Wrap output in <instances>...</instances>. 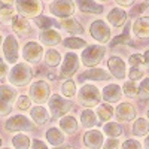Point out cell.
I'll list each match as a JSON object with an SVG mask.
<instances>
[{
  "mask_svg": "<svg viewBox=\"0 0 149 149\" xmlns=\"http://www.w3.org/2000/svg\"><path fill=\"white\" fill-rule=\"evenodd\" d=\"M33 78V70L27 63H18L9 72V82L15 86H26Z\"/></svg>",
  "mask_w": 149,
  "mask_h": 149,
  "instance_id": "6da1fadb",
  "label": "cell"
},
{
  "mask_svg": "<svg viewBox=\"0 0 149 149\" xmlns=\"http://www.w3.org/2000/svg\"><path fill=\"white\" fill-rule=\"evenodd\" d=\"M18 15L24 18H36L42 14V2L40 0H17L15 3Z\"/></svg>",
  "mask_w": 149,
  "mask_h": 149,
  "instance_id": "7a4b0ae2",
  "label": "cell"
},
{
  "mask_svg": "<svg viewBox=\"0 0 149 149\" xmlns=\"http://www.w3.org/2000/svg\"><path fill=\"white\" fill-rule=\"evenodd\" d=\"M106 54V48L102 45H88L82 52V64L86 67H94L103 60Z\"/></svg>",
  "mask_w": 149,
  "mask_h": 149,
  "instance_id": "3957f363",
  "label": "cell"
},
{
  "mask_svg": "<svg viewBox=\"0 0 149 149\" xmlns=\"http://www.w3.org/2000/svg\"><path fill=\"white\" fill-rule=\"evenodd\" d=\"M48 104H49V112H51V118L52 119L63 118L67 112L72 109V102L66 100V98H63L58 94H54L51 98H49Z\"/></svg>",
  "mask_w": 149,
  "mask_h": 149,
  "instance_id": "277c9868",
  "label": "cell"
},
{
  "mask_svg": "<svg viewBox=\"0 0 149 149\" xmlns=\"http://www.w3.org/2000/svg\"><path fill=\"white\" fill-rule=\"evenodd\" d=\"M79 102L85 106V107H94L100 103V91H98L94 85H84L78 93Z\"/></svg>",
  "mask_w": 149,
  "mask_h": 149,
  "instance_id": "5b68a950",
  "label": "cell"
},
{
  "mask_svg": "<svg viewBox=\"0 0 149 149\" xmlns=\"http://www.w3.org/2000/svg\"><path fill=\"white\" fill-rule=\"evenodd\" d=\"M5 130L6 131H33L34 125L24 115H15V116H10L6 121Z\"/></svg>",
  "mask_w": 149,
  "mask_h": 149,
  "instance_id": "8992f818",
  "label": "cell"
},
{
  "mask_svg": "<svg viewBox=\"0 0 149 149\" xmlns=\"http://www.w3.org/2000/svg\"><path fill=\"white\" fill-rule=\"evenodd\" d=\"M49 10L51 14L58 17V18H69L73 10H74V3L73 0H54V2L49 5Z\"/></svg>",
  "mask_w": 149,
  "mask_h": 149,
  "instance_id": "52a82bcc",
  "label": "cell"
},
{
  "mask_svg": "<svg viewBox=\"0 0 149 149\" xmlns=\"http://www.w3.org/2000/svg\"><path fill=\"white\" fill-rule=\"evenodd\" d=\"M30 97L37 104H42L49 100V85L45 81H36L30 85Z\"/></svg>",
  "mask_w": 149,
  "mask_h": 149,
  "instance_id": "ba28073f",
  "label": "cell"
},
{
  "mask_svg": "<svg viewBox=\"0 0 149 149\" xmlns=\"http://www.w3.org/2000/svg\"><path fill=\"white\" fill-rule=\"evenodd\" d=\"M90 33H91V36L94 37V39L97 42H100V43H107L110 40V29L102 19H97L91 24Z\"/></svg>",
  "mask_w": 149,
  "mask_h": 149,
  "instance_id": "9c48e42d",
  "label": "cell"
},
{
  "mask_svg": "<svg viewBox=\"0 0 149 149\" xmlns=\"http://www.w3.org/2000/svg\"><path fill=\"white\" fill-rule=\"evenodd\" d=\"M79 69V58L74 52H69L64 55V63H63V67H61V78H66V79H70L74 73L78 72Z\"/></svg>",
  "mask_w": 149,
  "mask_h": 149,
  "instance_id": "30bf717a",
  "label": "cell"
},
{
  "mask_svg": "<svg viewBox=\"0 0 149 149\" xmlns=\"http://www.w3.org/2000/svg\"><path fill=\"white\" fill-rule=\"evenodd\" d=\"M3 54L8 63L15 64L18 61V40L15 36H8L3 43Z\"/></svg>",
  "mask_w": 149,
  "mask_h": 149,
  "instance_id": "8fae6325",
  "label": "cell"
},
{
  "mask_svg": "<svg viewBox=\"0 0 149 149\" xmlns=\"http://www.w3.org/2000/svg\"><path fill=\"white\" fill-rule=\"evenodd\" d=\"M43 55V49L39 43L36 42H29L24 45V49H22V58L29 61V63H37Z\"/></svg>",
  "mask_w": 149,
  "mask_h": 149,
  "instance_id": "7c38bea8",
  "label": "cell"
},
{
  "mask_svg": "<svg viewBox=\"0 0 149 149\" xmlns=\"http://www.w3.org/2000/svg\"><path fill=\"white\" fill-rule=\"evenodd\" d=\"M112 78V73H107L104 69H95L91 67L90 70H86L84 73H81L78 76V82L82 84L86 79H93V81H109Z\"/></svg>",
  "mask_w": 149,
  "mask_h": 149,
  "instance_id": "4fadbf2b",
  "label": "cell"
},
{
  "mask_svg": "<svg viewBox=\"0 0 149 149\" xmlns=\"http://www.w3.org/2000/svg\"><path fill=\"white\" fill-rule=\"evenodd\" d=\"M84 143L86 145L88 149H100L104 142H103V133H100L98 130H90L86 131L84 136Z\"/></svg>",
  "mask_w": 149,
  "mask_h": 149,
  "instance_id": "5bb4252c",
  "label": "cell"
},
{
  "mask_svg": "<svg viewBox=\"0 0 149 149\" xmlns=\"http://www.w3.org/2000/svg\"><path fill=\"white\" fill-rule=\"evenodd\" d=\"M107 67L112 73V76H115L116 79H124L125 76V63L119 57H110L107 61Z\"/></svg>",
  "mask_w": 149,
  "mask_h": 149,
  "instance_id": "9a60e30c",
  "label": "cell"
},
{
  "mask_svg": "<svg viewBox=\"0 0 149 149\" xmlns=\"http://www.w3.org/2000/svg\"><path fill=\"white\" fill-rule=\"evenodd\" d=\"M121 95H122V90H121V86L116 85V84L104 86L103 91H102L103 100L107 102V103H118L121 100Z\"/></svg>",
  "mask_w": 149,
  "mask_h": 149,
  "instance_id": "2e32d148",
  "label": "cell"
},
{
  "mask_svg": "<svg viewBox=\"0 0 149 149\" xmlns=\"http://www.w3.org/2000/svg\"><path fill=\"white\" fill-rule=\"evenodd\" d=\"M127 12L124 9H119V8H115L112 9L109 14H107V21L112 24L113 27H122L127 24Z\"/></svg>",
  "mask_w": 149,
  "mask_h": 149,
  "instance_id": "e0dca14e",
  "label": "cell"
},
{
  "mask_svg": "<svg viewBox=\"0 0 149 149\" xmlns=\"http://www.w3.org/2000/svg\"><path fill=\"white\" fill-rule=\"evenodd\" d=\"M76 6L79 8V10L85 12V14H93V15H98L103 12V6L95 3L94 0H74Z\"/></svg>",
  "mask_w": 149,
  "mask_h": 149,
  "instance_id": "ac0fdd59",
  "label": "cell"
},
{
  "mask_svg": "<svg viewBox=\"0 0 149 149\" xmlns=\"http://www.w3.org/2000/svg\"><path fill=\"white\" fill-rule=\"evenodd\" d=\"M115 115L119 121H133L136 118V109L130 103H121L116 107Z\"/></svg>",
  "mask_w": 149,
  "mask_h": 149,
  "instance_id": "d6986e66",
  "label": "cell"
},
{
  "mask_svg": "<svg viewBox=\"0 0 149 149\" xmlns=\"http://www.w3.org/2000/svg\"><path fill=\"white\" fill-rule=\"evenodd\" d=\"M133 33L134 36L142 37V39L148 37L149 36V18L143 17V18L136 19V22L133 24Z\"/></svg>",
  "mask_w": 149,
  "mask_h": 149,
  "instance_id": "ffe728a7",
  "label": "cell"
},
{
  "mask_svg": "<svg viewBox=\"0 0 149 149\" xmlns=\"http://www.w3.org/2000/svg\"><path fill=\"white\" fill-rule=\"evenodd\" d=\"M12 29L18 36H24L30 31V24L27 21V18H24L21 15H17L12 18Z\"/></svg>",
  "mask_w": 149,
  "mask_h": 149,
  "instance_id": "44dd1931",
  "label": "cell"
},
{
  "mask_svg": "<svg viewBox=\"0 0 149 149\" xmlns=\"http://www.w3.org/2000/svg\"><path fill=\"white\" fill-rule=\"evenodd\" d=\"M40 42L46 46H55L61 42V36L58 31L49 29V30H45L40 33Z\"/></svg>",
  "mask_w": 149,
  "mask_h": 149,
  "instance_id": "7402d4cb",
  "label": "cell"
},
{
  "mask_svg": "<svg viewBox=\"0 0 149 149\" xmlns=\"http://www.w3.org/2000/svg\"><path fill=\"white\" fill-rule=\"evenodd\" d=\"M60 26H61V29H64L66 31H69L72 34H84V27L81 26V22L73 18H64Z\"/></svg>",
  "mask_w": 149,
  "mask_h": 149,
  "instance_id": "603a6c76",
  "label": "cell"
},
{
  "mask_svg": "<svg viewBox=\"0 0 149 149\" xmlns=\"http://www.w3.org/2000/svg\"><path fill=\"white\" fill-rule=\"evenodd\" d=\"M14 10H15L14 0H0V18H2V21L14 18Z\"/></svg>",
  "mask_w": 149,
  "mask_h": 149,
  "instance_id": "cb8c5ba5",
  "label": "cell"
},
{
  "mask_svg": "<svg viewBox=\"0 0 149 149\" xmlns=\"http://www.w3.org/2000/svg\"><path fill=\"white\" fill-rule=\"evenodd\" d=\"M30 115H31V119L37 124V125H43V124L48 122V112L45 107H42V104L39 106H34L31 110H30Z\"/></svg>",
  "mask_w": 149,
  "mask_h": 149,
  "instance_id": "d4e9b609",
  "label": "cell"
},
{
  "mask_svg": "<svg viewBox=\"0 0 149 149\" xmlns=\"http://www.w3.org/2000/svg\"><path fill=\"white\" fill-rule=\"evenodd\" d=\"M0 100L12 104L17 100V90L9 85H0Z\"/></svg>",
  "mask_w": 149,
  "mask_h": 149,
  "instance_id": "484cf974",
  "label": "cell"
},
{
  "mask_svg": "<svg viewBox=\"0 0 149 149\" xmlns=\"http://www.w3.org/2000/svg\"><path fill=\"white\" fill-rule=\"evenodd\" d=\"M46 140L51 145H54V146H61L64 143V134L61 133L58 128L52 127V128H49L46 131Z\"/></svg>",
  "mask_w": 149,
  "mask_h": 149,
  "instance_id": "4316f807",
  "label": "cell"
},
{
  "mask_svg": "<svg viewBox=\"0 0 149 149\" xmlns=\"http://www.w3.org/2000/svg\"><path fill=\"white\" fill-rule=\"evenodd\" d=\"M60 127L67 134H74L78 131V122L73 116H63L60 119Z\"/></svg>",
  "mask_w": 149,
  "mask_h": 149,
  "instance_id": "83f0119b",
  "label": "cell"
},
{
  "mask_svg": "<svg viewBox=\"0 0 149 149\" xmlns=\"http://www.w3.org/2000/svg\"><path fill=\"white\" fill-rule=\"evenodd\" d=\"M149 133V122L143 118L136 119L134 125H133V134L134 136H145Z\"/></svg>",
  "mask_w": 149,
  "mask_h": 149,
  "instance_id": "f1b7e54d",
  "label": "cell"
},
{
  "mask_svg": "<svg viewBox=\"0 0 149 149\" xmlns=\"http://www.w3.org/2000/svg\"><path fill=\"white\" fill-rule=\"evenodd\" d=\"M81 124H82V127H84V128H91V127H94L95 124H97L94 112L90 110V109L84 110V112H82V115H81Z\"/></svg>",
  "mask_w": 149,
  "mask_h": 149,
  "instance_id": "f546056e",
  "label": "cell"
},
{
  "mask_svg": "<svg viewBox=\"0 0 149 149\" xmlns=\"http://www.w3.org/2000/svg\"><path fill=\"white\" fill-rule=\"evenodd\" d=\"M103 131L104 134H107L109 137H118V136L122 134V127L119 125L118 122H107L104 124V127H103Z\"/></svg>",
  "mask_w": 149,
  "mask_h": 149,
  "instance_id": "4dcf8cb0",
  "label": "cell"
},
{
  "mask_svg": "<svg viewBox=\"0 0 149 149\" xmlns=\"http://www.w3.org/2000/svg\"><path fill=\"white\" fill-rule=\"evenodd\" d=\"M15 149H29L31 146V140L29 139V136L26 134H17L14 139H12Z\"/></svg>",
  "mask_w": 149,
  "mask_h": 149,
  "instance_id": "1f68e13d",
  "label": "cell"
},
{
  "mask_svg": "<svg viewBox=\"0 0 149 149\" xmlns=\"http://www.w3.org/2000/svg\"><path fill=\"white\" fill-rule=\"evenodd\" d=\"M45 61H46L48 66L57 67L60 64V61H61V57H60V54L55 51V49H48L46 54H45Z\"/></svg>",
  "mask_w": 149,
  "mask_h": 149,
  "instance_id": "d6a6232c",
  "label": "cell"
},
{
  "mask_svg": "<svg viewBox=\"0 0 149 149\" xmlns=\"http://www.w3.org/2000/svg\"><path fill=\"white\" fill-rule=\"evenodd\" d=\"M64 46L67 49H82V48H86V43L79 37H67L64 40Z\"/></svg>",
  "mask_w": 149,
  "mask_h": 149,
  "instance_id": "836d02e7",
  "label": "cell"
},
{
  "mask_svg": "<svg viewBox=\"0 0 149 149\" xmlns=\"http://www.w3.org/2000/svg\"><path fill=\"white\" fill-rule=\"evenodd\" d=\"M97 115L100 118V121H109L112 115H113V109L109 104H100L97 109Z\"/></svg>",
  "mask_w": 149,
  "mask_h": 149,
  "instance_id": "e575fe53",
  "label": "cell"
},
{
  "mask_svg": "<svg viewBox=\"0 0 149 149\" xmlns=\"http://www.w3.org/2000/svg\"><path fill=\"white\" fill-rule=\"evenodd\" d=\"M33 19H34V22H36V26L39 27V29H42V30H49V29H51V26H55L54 21H52L51 18L45 17V15H37V17L33 18Z\"/></svg>",
  "mask_w": 149,
  "mask_h": 149,
  "instance_id": "d590c367",
  "label": "cell"
},
{
  "mask_svg": "<svg viewBox=\"0 0 149 149\" xmlns=\"http://www.w3.org/2000/svg\"><path fill=\"white\" fill-rule=\"evenodd\" d=\"M122 91H124V94H125L127 97H131V98H136L137 94H139V88H137V85L134 84V81H128V82L124 84Z\"/></svg>",
  "mask_w": 149,
  "mask_h": 149,
  "instance_id": "8d00e7d4",
  "label": "cell"
},
{
  "mask_svg": "<svg viewBox=\"0 0 149 149\" xmlns=\"http://www.w3.org/2000/svg\"><path fill=\"white\" fill-rule=\"evenodd\" d=\"M128 30H130V24H125V26H124V33L119 34L118 37H115V39H112L109 42V45L110 46H116L119 43H127L128 39H130V37H128Z\"/></svg>",
  "mask_w": 149,
  "mask_h": 149,
  "instance_id": "74e56055",
  "label": "cell"
},
{
  "mask_svg": "<svg viewBox=\"0 0 149 149\" xmlns=\"http://www.w3.org/2000/svg\"><path fill=\"white\" fill-rule=\"evenodd\" d=\"M61 93L64 94V97H73L76 94V84L73 81H66L61 85Z\"/></svg>",
  "mask_w": 149,
  "mask_h": 149,
  "instance_id": "f35d334b",
  "label": "cell"
},
{
  "mask_svg": "<svg viewBox=\"0 0 149 149\" xmlns=\"http://www.w3.org/2000/svg\"><path fill=\"white\" fill-rule=\"evenodd\" d=\"M137 97L140 98V100H148V98H149V78L145 79V81L140 84Z\"/></svg>",
  "mask_w": 149,
  "mask_h": 149,
  "instance_id": "ab89813d",
  "label": "cell"
},
{
  "mask_svg": "<svg viewBox=\"0 0 149 149\" xmlns=\"http://www.w3.org/2000/svg\"><path fill=\"white\" fill-rule=\"evenodd\" d=\"M30 104H31V98H29L27 95L18 97V100H17V107H18L19 110H29V109H30Z\"/></svg>",
  "mask_w": 149,
  "mask_h": 149,
  "instance_id": "60d3db41",
  "label": "cell"
},
{
  "mask_svg": "<svg viewBox=\"0 0 149 149\" xmlns=\"http://www.w3.org/2000/svg\"><path fill=\"white\" fill-rule=\"evenodd\" d=\"M128 61H130V64L133 67H137V66H140V64L145 63V57L140 55V54H133V55H130Z\"/></svg>",
  "mask_w": 149,
  "mask_h": 149,
  "instance_id": "b9f144b4",
  "label": "cell"
},
{
  "mask_svg": "<svg viewBox=\"0 0 149 149\" xmlns=\"http://www.w3.org/2000/svg\"><path fill=\"white\" fill-rule=\"evenodd\" d=\"M121 149H142V146H140V143L137 140L128 139V140H125V142L122 143Z\"/></svg>",
  "mask_w": 149,
  "mask_h": 149,
  "instance_id": "7bdbcfd3",
  "label": "cell"
},
{
  "mask_svg": "<svg viewBox=\"0 0 149 149\" xmlns=\"http://www.w3.org/2000/svg\"><path fill=\"white\" fill-rule=\"evenodd\" d=\"M128 78L130 81H137V79H142L143 78V72L137 67H131L130 73H128Z\"/></svg>",
  "mask_w": 149,
  "mask_h": 149,
  "instance_id": "ee69618b",
  "label": "cell"
},
{
  "mask_svg": "<svg viewBox=\"0 0 149 149\" xmlns=\"http://www.w3.org/2000/svg\"><path fill=\"white\" fill-rule=\"evenodd\" d=\"M148 6H149L148 2H145V3H142V5H139V6H134V8L131 9V12H130V15H131V17H137V15H140Z\"/></svg>",
  "mask_w": 149,
  "mask_h": 149,
  "instance_id": "f6af8a7d",
  "label": "cell"
},
{
  "mask_svg": "<svg viewBox=\"0 0 149 149\" xmlns=\"http://www.w3.org/2000/svg\"><path fill=\"white\" fill-rule=\"evenodd\" d=\"M12 112V104L6 103V102H2L0 100V116H5V115H9Z\"/></svg>",
  "mask_w": 149,
  "mask_h": 149,
  "instance_id": "bcb514c9",
  "label": "cell"
},
{
  "mask_svg": "<svg viewBox=\"0 0 149 149\" xmlns=\"http://www.w3.org/2000/svg\"><path fill=\"white\" fill-rule=\"evenodd\" d=\"M118 140L115 139V137H110L104 145H103V149H118Z\"/></svg>",
  "mask_w": 149,
  "mask_h": 149,
  "instance_id": "7dc6e473",
  "label": "cell"
},
{
  "mask_svg": "<svg viewBox=\"0 0 149 149\" xmlns=\"http://www.w3.org/2000/svg\"><path fill=\"white\" fill-rule=\"evenodd\" d=\"M31 149H48V146L42 140L34 139V140H31Z\"/></svg>",
  "mask_w": 149,
  "mask_h": 149,
  "instance_id": "c3c4849f",
  "label": "cell"
},
{
  "mask_svg": "<svg viewBox=\"0 0 149 149\" xmlns=\"http://www.w3.org/2000/svg\"><path fill=\"white\" fill-rule=\"evenodd\" d=\"M8 73V67H6V64L3 63L2 60H0V79L2 78H5V74Z\"/></svg>",
  "mask_w": 149,
  "mask_h": 149,
  "instance_id": "681fc988",
  "label": "cell"
},
{
  "mask_svg": "<svg viewBox=\"0 0 149 149\" xmlns=\"http://www.w3.org/2000/svg\"><path fill=\"white\" fill-rule=\"evenodd\" d=\"M115 2L119 5V6H124V8H127V6H131L134 3V0H115Z\"/></svg>",
  "mask_w": 149,
  "mask_h": 149,
  "instance_id": "f907efd6",
  "label": "cell"
},
{
  "mask_svg": "<svg viewBox=\"0 0 149 149\" xmlns=\"http://www.w3.org/2000/svg\"><path fill=\"white\" fill-rule=\"evenodd\" d=\"M143 57H145V63H146V64H149V49L145 52V55H143Z\"/></svg>",
  "mask_w": 149,
  "mask_h": 149,
  "instance_id": "816d5d0a",
  "label": "cell"
},
{
  "mask_svg": "<svg viewBox=\"0 0 149 149\" xmlns=\"http://www.w3.org/2000/svg\"><path fill=\"white\" fill-rule=\"evenodd\" d=\"M55 149H74V146H64V145H61V146H57Z\"/></svg>",
  "mask_w": 149,
  "mask_h": 149,
  "instance_id": "f5cc1de1",
  "label": "cell"
},
{
  "mask_svg": "<svg viewBox=\"0 0 149 149\" xmlns=\"http://www.w3.org/2000/svg\"><path fill=\"white\" fill-rule=\"evenodd\" d=\"M145 148H146V149H149V136H148L146 140H145Z\"/></svg>",
  "mask_w": 149,
  "mask_h": 149,
  "instance_id": "db71d44e",
  "label": "cell"
},
{
  "mask_svg": "<svg viewBox=\"0 0 149 149\" xmlns=\"http://www.w3.org/2000/svg\"><path fill=\"white\" fill-rule=\"evenodd\" d=\"M48 78H49V79H52V81H54V79H55V74H52V73H51V74H49V76H48Z\"/></svg>",
  "mask_w": 149,
  "mask_h": 149,
  "instance_id": "11a10c76",
  "label": "cell"
},
{
  "mask_svg": "<svg viewBox=\"0 0 149 149\" xmlns=\"http://www.w3.org/2000/svg\"><path fill=\"white\" fill-rule=\"evenodd\" d=\"M100 2H109V0H100Z\"/></svg>",
  "mask_w": 149,
  "mask_h": 149,
  "instance_id": "9f6ffc18",
  "label": "cell"
},
{
  "mask_svg": "<svg viewBox=\"0 0 149 149\" xmlns=\"http://www.w3.org/2000/svg\"><path fill=\"white\" fill-rule=\"evenodd\" d=\"M0 43H2V36H0Z\"/></svg>",
  "mask_w": 149,
  "mask_h": 149,
  "instance_id": "6f0895ef",
  "label": "cell"
},
{
  "mask_svg": "<svg viewBox=\"0 0 149 149\" xmlns=\"http://www.w3.org/2000/svg\"><path fill=\"white\" fill-rule=\"evenodd\" d=\"M148 118H149V110H148Z\"/></svg>",
  "mask_w": 149,
  "mask_h": 149,
  "instance_id": "680465c9",
  "label": "cell"
},
{
  "mask_svg": "<svg viewBox=\"0 0 149 149\" xmlns=\"http://www.w3.org/2000/svg\"><path fill=\"white\" fill-rule=\"evenodd\" d=\"M145 2H148V3H149V0H145Z\"/></svg>",
  "mask_w": 149,
  "mask_h": 149,
  "instance_id": "91938a15",
  "label": "cell"
},
{
  "mask_svg": "<svg viewBox=\"0 0 149 149\" xmlns=\"http://www.w3.org/2000/svg\"><path fill=\"white\" fill-rule=\"evenodd\" d=\"M0 145H2V140H0Z\"/></svg>",
  "mask_w": 149,
  "mask_h": 149,
  "instance_id": "94428289",
  "label": "cell"
},
{
  "mask_svg": "<svg viewBox=\"0 0 149 149\" xmlns=\"http://www.w3.org/2000/svg\"><path fill=\"white\" fill-rule=\"evenodd\" d=\"M5 149H6V148H5Z\"/></svg>",
  "mask_w": 149,
  "mask_h": 149,
  "instance_id": "6125c7cd",
  "label": "cell"
}]
</instances>
